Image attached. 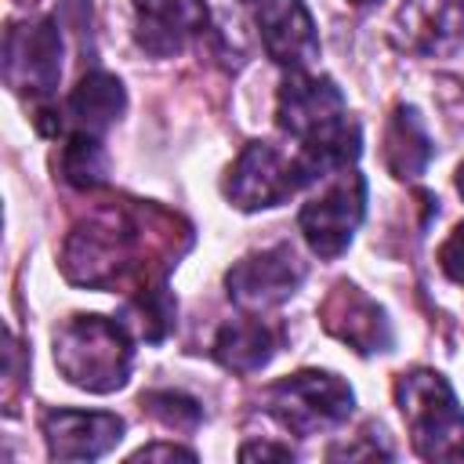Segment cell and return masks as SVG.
<instances>
[{
  "label": "cell",
  "instance_id": "cell-1",
  "mask_svg": "<svg viewBox=\"0 0 464 464\" xmlns=\"http://www.w3.org/2000/svg\"><path fill=\"white\" fill-rule=\"evenodd\" d=\"M276 120L301 145L297 156L304 160L312 178L341 174L348 163L359 160V123L348 116L344 94L330 76H312L304 69L290 72L279 87Z\"/></svg>",
  "mask_w": 464,
  "mask_h": 464
},
{
  "label": "cell",
  "instance_id": "cell-2",
  "mask_svg": "<svg viewBox=\"0 0 464 464\" xmlns=\"http://www.w3.org/2000/svg\"><path fill=\"white\" fill-rule=\"evenodd\" d=\"M145 232L130 210H102L69 232L62 272L83 286H116L127 276H141L149 268V261H141Z\"/></svg>",
  "mask_w": 464,
  "mask_h": 464
},
{
  "label": "cell",
  "instance_id": "cell-3",
  "mask_svg": "<svg viewBox=\"0 0 464 464\" xmlns=\"http://www.w3.org/2000/svg\"><path fill=\"white\" fill-rule=\"evenodd\" d=\"M134 362L130 330L105 315H72L54 330V366L83 392L105 395L127 384Z\"/></svg>",
  "mask_w": 464,
  "mask_h": 464
},
{
  "label": "cell",
  "instance_id": "cell-4",
  "mask_svg": "<svg viewBox=\"0 0 464 464\" xmlns=\"http://www.w3.org/2000/svg\"><path fill=\"white\" fill-rule=\"evenodd\" d=\"M413 450L424 460H464V410L450 381L435 370H410L395 384Z\"/></svg>",
  "mask_w": 464,
  "mask_h": 464
},
{
  "label": "cell",
  "instance_id": "cell-5",
  "mask_svg": "<svg viewBox=\"0 0 464 464\" xmlns=\"http://www.w3.org/2000/svg\"><path fill=\"white\" fill-rule=\"evenodd\" d=\"M352 388L330 370H297L268 388L272 417L297 435H319L344 424L352 417Z\"/></svg>",
  "mask_w": 464,
  "mask_h": 464
},
{
  "label": "cell",
  "instance_id": "cell-6",
  "mask_svg": "<svg viewBox=\"0 0 464 464\" xmlns=\"http://www.w3.org/2000/svg\"><path fill=\"white\" fill-rule=\"evenodd\" d=\"M308 181H315V178L301 156H286L272 141H250L228 167L225 196L239 210H265V207L286 203Z\"/></svg>",
  "mask_w": 464,
  "mask_h": 464
},
{
  "label": "cell",
  "instance_id": "cell-7",
  "mask_svg": "<svg viewBox=\"0 0 464 464\" xmlns=\"http://www.w3.org/2000/svg\"><path fill=\"white\" fill-rule=\"evenodd\" d=\"M4 80L18 94L51 98L62 80V29L54 18L14 22L4 33Z\"/></svg>",
  "mask_w": 464,
  "mask_h": 464
},
{
  "label": "cell",
  "instance_id": "cell-8",
  "mask_svg": "<svg viewBox=\"0 0 464 464\" xmlns=\"http://www.w3.org/2000/svg\"><path fill=\"white\" fill-rule=\"evenodd\" d=\"M366 214V178L355 170H341L337 181H330L315 199L301 207V232L315 257H337L348 250L359 221Z\"/></svg>",
  "mask_w": 464,
  "mask_h": 464
},
{
  "label": "cell",
  "instance_id": "cell-9",
  "mask_svg": "<svg viewBox=\"0 0 464 464\" xmlns=\"http://www.w3.org/2000/svg\"><path fill=\"white\" fill-rule=\"evenodd\" d=\"M301 283H304V261H297L290 243H276L257 254H246L225 276L228 297L246 312H265L283 304L286 297L297 294Z\"/></svg>",
  "mask_w": 464,
  "mask_h": 464
},
{
  "label": "cell",
  "instance_id": "cell-10",
  "mask_svg": "<svg viewBox=\"0 0 464 464\" xmlns=\"http://www.w3.org/2000/svg\"><path fill=\"white\" fill-rule=\"evenodd\" d=\"M319 323L326 326V334H334L359 355L392 348V323L384 308L373 297H366L355 283H337L326 294V301L319 304Z\"/></svg>",
  "mask_w": 464,
  "mask_h": 464
},
{
  "label": "cell",
  "instance_id": "cell-11",
  "mask_svg": "<svg viewBox=\"0 0 464 464\" xmlns=\"http://www.w3.org/2000/svg\"><path fill=\"white\" fill-rule=\"evenodd\" d=\"M134 4V40L156 58L185 51L210 22L203 0H130Z\"/></svg>",
  "mask_w": 464,
  "mask_h": 464
},
{
  "label": "cell",
  "instance_id": "cell-12",
  "mask_svg": "<svg viewBox=\"0 0 464 464\" xmlns=\"http://www.w3.org/2000/svg\"><path fill=\"white\" fill-rule=\"evenodd\" d=\"M399 47L439 58L464 44V0H406L395 14Z\"/></svg>",
  "mask_w": 464,
  "mask_h": 464
},
{
  "label": "cell",
  "instance_id": "cell-13",
  "mask_svg": "<svg viewBox=\"0 0 464 464\" xmlns=\"http://www.w3.org/2000/svg\"><path fill=\"white\" fill-rule=\"evenodd\" d=\"M123 439V420L98 410H51L44 417V442L54 460H98Z\"/></svg>",
  "mask_w": 464,
  "mask_h": 464
},
{
  "label": "cell",
  "instance_id": "cell-14",
  "mask_svg": "<svg viewBox=\"0 0 464 464\" xmlns=\"http://www.w3.org/2000/svg\"><path fill=\"white\" fill-rule=\"evenodd\" d=\"M257 33H261L268 58L276 65H286L290 72L319 58V33L301 0H261Z\"/></svg>",
  "mask_w": 464,
  "mask_h": 464
},
{
  "label": "cell",
  "instance_id": "cell-15",
  "mask_svg": "<svg viewBox=\"0 0 464 464\" xmlns=\"http://www.w3.org/2000/svg\"><path fill=\"white\" fill-rule=\"evenodd\" d=\"M123 109H127V91L105 69L83 72L65 102V116L72 120V130H87V134L109 130L123 116Z\"/></svg>",
  "mask_w": 464,
  "mask_h": 464
},
{
  "label": "cell",
  "instance_id": "cell-16",
  "mask_svg": "<svg viewBox=\"0 0 464 464\" xmlns=\"http://www.w3.org/2000/svg\"><path fill=\"white\" fill-rule=\"evenodd\" d=\"M276 348H279V334L254 315L225 323L214 337V359L236 373H257L261 366H268Z\"/></svg>",
  "mask_w": 464,
  "mask_h": 464
},
{
  "label": "cell",
  "instance_id": "cell-17",
  "mask_svg": "<svg viewBox=\"0 0 464 464\" xmlns=\"http://www.w3.org/2000/svg\"><path fill=\"white\" fill-rule=\"evenodd\" d=\"M431 156H435V145L424 130L420 112L413 105H395L384 127V167L406 181V178H420Z\"/></svg>",
  "mask_w": 464,
  "mask_h": 464
},
{
  "label": "cell",
  "instance_id": "cell-18",
  "mask_svg": "<svg viewBox=\"0 0 464 464\" xmlns=\"http://www.w3.org/2000/svg\"><path fill=\"white\" fill-rule=\"evenodd\" d=\"M174 315H178V301L170 297L163 279H156V283L138 286V294L127 301L120 323L141 341H163L174 330Z\"/></svg>",
  "mask_w": 464,
  "mask_h": 464
},
{
  "label": "cell",
  "instance_id": "cell-19",
  "mask_svg": "<svg viewBox=\"0 0 464 464\" xmlns=\"http://www.w3.org/2000/svg\"><path fill=\"white\" fill-rule=\"evenodd\" d=\"M105 152H102V141L98 134H87V130H72L65 141H62V152H58V174L72 185V188H98L105 185Z\"/></svg>",
  "mask_w": 464,
  "mask_h": 464
},
{
  "label": "cell",
  "instance_id": "cell-20",
  "mask_svg": "<svg viewBox=\"0 0 464 464\" xmlns=\"http://www.w3.org/2000/svg\"><path fill=\"white\" fill-rule=\"evenodd\" d=\"M141 410L152 413L160 424L178 428V431H192V428H199V420H203V406H199L192 395L170 392V388L145 392V395H141Z\"/></svg>",
  "mask_w": 464,
  "mask_h": 464
},
{
  "label": "cell",
  "instance_id": "cell-21",
  "mask_svg": "<svg viewBox=\"0 0 464 464\" xmlns=\"http://www.w3.org/2000/svg\"><path fill=\"white\" fill-rule=\"evenodd\" d=\"M439 268L464 286V221L446 236V243L439 246Z\"/></svg>",
  "mask_w": 464,
  "mask_h": 464
},
{
  "label": "cell",
  "instance_id": "cell-22",
  "mask_svg": "<svg viewBox=\"0 0 464 464\" xmlns=\"http://www.w3.org/2000/svg\"><path fill=\"white\" fill-rule=\"evenodd\" d=\"M130 460H196V453L174 442H156V446H141Z\"/></svg>",
  "mask_w": 464,
  "mask_h": 464
},
{
  "label": "cell",
  "instance_id": "cell-23",
  "mask_svg": "<svg viewBox=\"0 0 464 464\" xmlns=\"http://www.w3.org/2000/svg\"><path fill=\"white\" fill-rule=\"evenodd\" d=\"M239 457H243V460H254V457H272V460H290L294 453H290V446H272V442H246V446L239 450Z\"/></svg>",
  "mask_w": 464,
  "mask_h": 464
},
{
  "label": "cell",
  "instance_id": "cell-24",
  "mask_svg": "<svg viewBox=\"0 0 464 464\" xmlns=\"http://www.w3.org/2000/svg\"><path fill=\"white\" fill-rule=\"evenodd\" d=\"M457 192H460V196H464V163H460V167H457Z\"/></svg>",
  "mask_w": 464,
  "mask_h": 464
},
{
  "label": "cell",
  "instance_id": "cell-25",
  "mask_svg": "<svg viewBox=\"0 0 464 464\" xmlns=\"http://www.w3.org/2000/svg\"><path fill=\"white\" fill-rule=\"evenodd\" d=\"M352 4H359V7H366V4H377V0H352Z\"/></svg>",
  "mask_w": 464,
  "mask_h": 464
},
{
  "label": "cell",
  "instance_id": "cell-26",
  "mask_svg": "<svg viewBox=\"0 0 464 464\" xmlns=\"http://www.w3.org/2000/svg\"><path fill=\"white\" fill-rule=\"evenodd\" d=\"M14 4H36V0H14Z\"/></svg>",
  "mask_w": 464,
  "mask_h": 464
}]
</instances>
